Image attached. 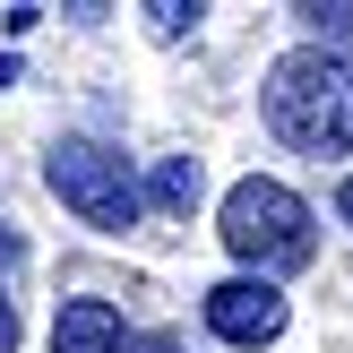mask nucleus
Returning a JSON list of instances; mask_svg holds the SVG:
<instances>
[{"label":"nucleus","instance_id":"nucleus-12","mask_svg":"<svg viewBox=\"0 0 353 353\" xmlns=\"http://www.w3.org/2000/svg\"><path fill=\"white\" fill-rule=\"evenodd\" d=\"M155 353H181V345H155Z\"/></svg>","mask_w":353,"mask_h":353},{"label":"nucleus","instance_id":"nucleus-11","mask_svg":"<svg viewBox=\"0 0 353 353\" xmlns=\"http://www.w3.org/2000/svg\"><path fill=\"white\" fill-rule=\"evenodd\" d=\"M9 259H17V241H9V233H0V268H9Z\"/></svg>","mask_w":353,"mask_h":353},{"label":"nucleus","instance_id":"nucleus-9","mask_svg":"<svg viewBox=\"0 0 353 353\" xmlns=\"http://www.w3.org/2000/svg\"><path fill=\"white\" fill-rule=\"evenodd\" d=\"M0 353H17V310H9V293H0Z\"/></svg>","mask_w":353,"mask_h":353},{"label":"nucleus","instance_id":"nucleus-1","mask_svg":"<svg viewBox=\"0 0 353 353\" xmlns=\"http://www.w3.org/2000/svg\"><path fill=\"white\" fill-rule=\"evenodd\" d=\"M268 130L302 155H345L353 147V52L302 43L268 69Z\"/></svg>","mask_w":353,"mask_h":353},{"label":"nucleus","instance_id":"nucleus-10","mask_svg":"<svg viewBox=\"0 0 353 353\" xmlns=\"http://www.w3.org/2000/svg\"><path fill=\"white\" fill-rule=\"evenodd\" d=\"M336 216H345V224H353V181H345V190H336Z\"/></svg>","mask_w":353,"mask_h":353},{"label":"nucleus","instance_id":"nucleus-2","mask_svg":"<svg viewBox=\"0 0 353 353\" xmlns=\"http://www.w3.org/2000/svg\"><path fill=\"white\" fill-rule=\"evenodd\" d=\"M224 250L276 285L285 268H302V259L319 250V233H310V207L293 199L285 181L250 172V181H233V190H224Z\"/></svg>","mask_w":353,"mask_h":353},{"label":"nucleus","instance_id":"nucleus-7","mask_svg":"<svg viewBox=\"0 0 353 353\" xmlns=\"http://www.w3.org/2000/svg\"><path fill=\"white\" fill-rule=\"evenodd\" d=\"M293 17H302L319 43H327V34H353V0H310V9H293Z\"/></svg>","mask_w":353,"mask_h":353},{"label":"nucleus","instance_id":"nucleus-5","mask_svg":"<svg viewBox=\"0 0 353 353\" xmlns=\"http://www.w3.org/2000/svg\"><path fill=\"white\" fill-rule=\"evenodd\" d=\"M52 353H130V327H121V310H112V302L78 293V302L52 310Z\"/></svg>","mask_w":353,"mask_h":353},{"label":"nucleus","instance_id":"nucleus-4","mask_svg":"<svg viewBox=\"0 0 353 353\" xmlns=\"http://www.w3.org/2000/svg\"><path fill=\"white\" fill-rule=\"evenodd\" d=\"M207 327H216L224 345H276L285 336V293L268 285V276H224V285H207Z\"/></svg>","mask_w":353,"mask_h":353},{"label":"nucleus","instance_id":"nucleus-3","mask_svg":"<svg viewBox=\"0 0 353 353\" xmlns=\"http://www.w3.org/2000/svg\"><path fill=\"white\" fill-rule=\"evenodd\" d=\"M43 181H52V199L78 224H95V233H130L138 207H147V190L130 181V164H121L103 138H61V147L43 155Z\"/></svg>","mask_w":353,"mask_h":353},{"label":"nucleus","instance_id":"nucleus-6","mask_svg":"<svg viewBox=\"0 0 353 353\" xmlns=\"http://www.w3.org/2000/svg\"><path fill=\"white\" fill-rule=\"evenodd\" d=\"M199 155H164V164L147 172V207L155 216H190V207H199Z\"/></svg>","mask_w":353,"mask_h":353},{"label":"nucleus","instance_id":"nucleus-8","mask_svg":"<svg viewBox=\"0 0 353 353\" xmlns=\"http://www.w3.org/2000/svg\"><path fill=\"white\" fill-rule=\"evenodd\" d=\"M199 17H207L199 0H190V9H181V0H155V9H147V26H155V34H164V43H172V34H190V26H199Z\"/></svg>","mask_w":353,"mask_h":353}]
</instances>
